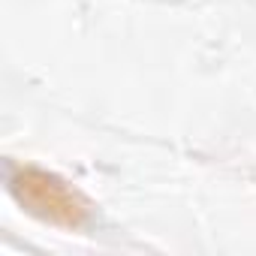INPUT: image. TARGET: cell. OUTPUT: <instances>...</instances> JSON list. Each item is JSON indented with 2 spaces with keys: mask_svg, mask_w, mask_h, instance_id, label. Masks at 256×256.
Returning a JSON list of instances; mask_svg holds the SVG:
<instances>
[{
  "mask_svg": "<svg viewBox=\"0 0 256 256\" xmlns=\"http://www.w3.org/2000/svg\"><path fill=\"white\" fill-rule=\"evenodd\" d=\"M6 184H10V193L34 217H40L46 223L64 226V229H88L94 220L88 199H82V193H76L66 181H60L58 175H52L40 166L10 163Z\"/></svg>",
  "mask_w": 256,
  "mask_h": 256,
  "instance_id": "6da1fadb",
  "label": "cell"
}]
</instances>
